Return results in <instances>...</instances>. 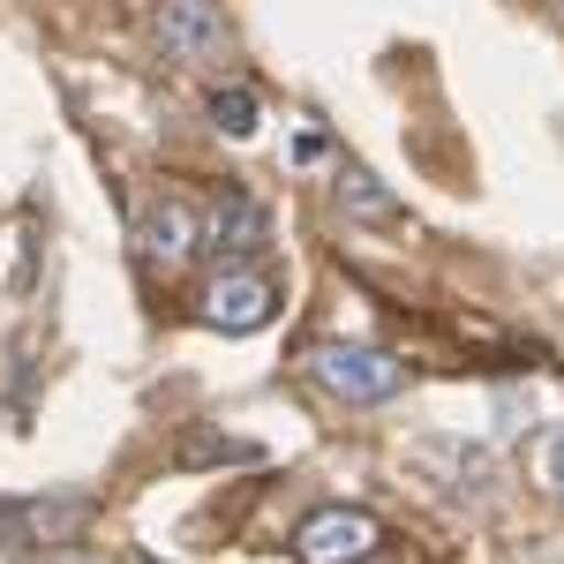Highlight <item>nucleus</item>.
<instances>
[{
    "mask_svg": "<svg viewBox=\"0 0 564 564\" xmlns=\"http://www.w3.org/2000/svg\"><path fill=\"white\" fill-rule=\"evenodd\" d=\"M308 377L332 399H347V406H384V399L406 391V361L384 347H316L308 354Z\"/></svg>",
    "mask_w": 564,
    "mask_h": 564,
    "instance_id": "f257e3e1",
    "label": "nucleus"
},
{
    "mask_svg": "<svg viewBox=\"0 0 564 564\" xmlns=\"http://www.w3.org/2000/svg\"><path fill=\"white\" fill-rule=\"evenodd\" d=\"M377 550H384V520L377 512H354V505L308 512L294 527V557L302 564H369Z\"/></svg>",
    "mask_w": 564,
    "mask_h": 564,
    "instance_id": "f03ea898",
    "label": "nucleus"
},
{
    "mask_svg": "<svg viewBox=\"0 0 564 564\" xmlns=\"http://www.w3.org/2000/svg\"><path fill=\"white\" fill-rule=\"evenodd\" d=\"M159 45L188 68H218L234 53V31H226V15L212 0H159Z\"/></svg>",
    "mask_w": 564,
    "mask_h": 564,
    "instance_id": "7ed1b4c3",
    "label": "nucleus"
},
{
    "mask_svg": "<svg viewBox=\"0 0 564 564\" xmlns=\"http://www.w3.org/2000/svg\"><path fill=\"white\" fill-rule=\"evenodd\" d=\"M279 316V286L263 271H218L204 286V324L212 332H263Z\"/></svg>",
    "mask_w": 564,
    "mask_h": 564,
    "instance_id": "20e7f679",
    "label": "nucleus"
},
{
    "mask_svg": "<svg viewBox=\"0 0 564 564\" xmlns=\"http://www.w3.org/2000/svg\"><path fill=\"white\" fill-rule=\"evenodd\" d=\"M135 249L151 271H181V263L196 257V218L181 212V204H151L143 226H135Z\"/></svg>",
    "mask_w": 564,
    "mask_h": 564,
    "instance_id": "39448f33",
    "label": "nucleus"
},
{
    "mask_svg": "<svg viewBox=\"0 0 564 564\" xmlns=\"http://www.w3.org/2000/svg\"><path fill=\"white\" fill-rule=\"evenodd\" d=\"M257 241H263V204H249V196L218 204V218H212V249L218 257H249Z\"/></svg>",
    "mask_w": 564,
    "mask_h": 564,
    "instance_id": "423d86ee",
    "label": "nucleus"
},
{
    "mask_svg": "<svg viewBox=\"0 0 564 564\" xmlns=\"http://www.w3.org/2000/svg\"><path fill=\"white\" fill-rule=\"evenodd\" d=\"M339 204H347L354 218H399V204H391V196L361 174V166H347V174H339Z\"/></svg>",
    "mask_w": 564,
    "mask_h": 564,
    "instance_id": "0eeeda50",
    "label": "nucleus"
},
{
    "mask_svg": "<svg viewBox=\"0 0 564 564\" xmlns=\"http://www.w3.org/2000/svg\"><path fill=\"white\" fill-rule=\"evenodd\" d=\"M212 121H218V135H257V90H249V84L218 90V98H212Z\"/></svg>",
    "mask_w": 564,
    "mask_h": 564,
    "instance_id": "6e6552de",
    "label": "nucleus"
},
{
    "mask_svg": "<svg viewBox=\"0 0 564 564\" xmlns=\"http://www.w3.org/2000/svg\"><path fill=\"white\" fill-rule=\"evenodd\" d=\"M542 481H550V489L564 497V430L550 436V444H542Z\"/></svg>",
    "mask_w": 564,
    "mask_h": 564,
    "instance_id": "1a4fd4ad",
    "label": "nucleus"
},
{
    "mask_svg": "<svg viewBox=\"0 0 564 564\" xmlns=\"http://www.w3.org/2000/svg\"><path fill=\"white\" fill-rule=\"evenodd\" d=\"M61 564H90V557H61Z\"/></svg>",
    "mask_w": 564,
    "mask_h": 564,
    "instance_id": "9d476101",
    "label": "nucleus"
},
{
    "mask_svg": "<svg viewBox=\"0 0 564 564\" xmlns=\"http://www.w3.org/2000/svg\"><path fill=\"white\" fill-rule=\"evenodd\" d=\"M151 8H159V0H151Z\"/></svg>",
    "mask_w": 564,
    "mask_h": 564,
    "instance_id": "9b49d317",
    "label": "nucleus"
}]
</instances>
